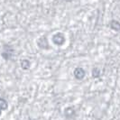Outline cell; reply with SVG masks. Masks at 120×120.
Masks as SVG:
<instances>
[{
  "label": "cell",
  "instance_id": "obj_1",
  "mask_svg": "<svg viewBox=\"0 0 120 120\" xmlns=\"http://www.w3.org/2000/svg\"><path fill=\"white\" fill-rule=\"evenodd\" d=\"M52 41L53 42L56 44V45H62L64 42H65V37H64V34H61V33H58L56 34H54L53 37H52Z\"/></svg>",
  "mask_w": 120,
  "mask_h": 120
},
{
  "label": "cell",
  "instance_id": "obj_2",
  "mask_svg": "<svg viewBox=\"0 0 120 120\" xmlns=\"http://www.w3.org/2000/svg\"><path fill=\"white\" fill-rule=\"evenodd\" d=\"M37 44H38V46L41 49H44V50L49 49L48 41H47V39H46L45 36H42L41 38H39L38 41H37Z\"/></svg>",
  "mask_w": 120,
  "mask_h": 120
},
{
  "label": "cell",
  "instance_id": "obj_3",
  "mask_svg": "<svg viewBox=\"0 0 120 120\" xmlns=\"http://www.w3.org/2000/svg\"><path fill=\"white\" fill-rule=\"evenodd\" d=\"M74 76H75V78L77 79H82L85 77V74H86V72L85 71L82 69V68H76L75 70H74Z\"/></svg>",
  "mask_w": 120,
  "mask_h": 120
},
{
  "label": "cell",
  "instance_id": "obj_4",
  "mask_svg": "<svg viewBox=\"0 0 120 120\" xmlns=\"http://www.w3.org/2000/svg\"><path fill=\"white\" fill-rule=\"evenodd\" d=\"M12 52H13V50L8 45H6L5 46V49H4V52H2V56L4 59L6 60H8L10 59V57L12 56Z\"/></svg>",
  "mask_w": 120,
  "mask_h": 120
},
{
  "label": "cell",
  "instance_id": "obj_5",
  "mask_svg": "<svg viewBox=\"0 0 120 120\" xmlns=\"http://www.w3.org/2000/svg\"><path fill=\"white\" fill-rule=\"evenodd\" d=\"M64 115L67 118H71L75 116V110L73 109V108H67L64 110Z\"/></svg>",
  "mask_w": 120,
  "mask_h": 120
},
{
  "label": "cell",
  "instance_id": "obj_6",
  "mask_svg": "<svg viewBox=\"0 0 120 120\" xmlns=\"http://www.w3.org/2000/svg\"><path fill=\"white\" fill-rule=\"evenodd\" d=\"M110 27H111V29L118 32V31H120V23L117 22V21H116V20H113L110 23Z\"/></svg>",
  "mask_w": 120,
  "mask_h": 120
},
{
  "label": "cell",
  "instance_id": "obj_7",
  "mask_svg": "<svg viewBox=\"0 0 120 120\" xmlns=\"http://www.w3.org/2000/svg\"><path fill=\"white\" fill-rule=\"evenodd\" d=\"M30 61L29 60H27V59H24V60H21V67H22V69L24 70V71H26V70H28L29 68H30Z\"/></svg>",
  "mask_w": 120,
  "mask_h": 120
},
{
  "label": "cell",
  "instance_id": "obj_8",
  "mask_svg": "<svg viewBox=\"0 0 120 120\" xmlns=\"http://www.w3.org/2000/svg\"><path fill=\"white\" fill-rule=\"evenodd\" d=\"M8 108V103L5 98H0V109L1 110H6Z\"/></svg>",
  "mask_w": 120,
  "mask_h": 120
},
{
  "label": "cell",
  "instance_id": "obj_9",
  "mask_svg": "<svg viewBox=\"0 0 120 120\" xmlns=\"http://www.w3.org/2000/svg\"><path fill=\"white\" fill-rule=\"evenodd\" d=\"M92 75L94 78H98L99 77V70L98 68H94L93 71H92Z\"/></svg>",
  "mask_w": 120,
  "mask_h": 120
},
{
  "label": "cell",
  "instance_id": "obj_10",
  "mask_svg": "<svg viewBox=\"0 0 120 120\" xmlns=\"http://www.w3.org/2000/svg\"><path fill=\"white\" fill-rule=\"evenodd\" d=\"M1 114H2V110L0 109V116H1Z\"/></svg>",
  "mask_w": 120,
  "mask_h": 120
},
{
  "label": "cell",
  "instance_id": "obj_11",
  "mask_svg": "<svg viewBox=\"0 0 120 120\" xmlns=\"http://www.w3.org/2000/svg\"><path fill=\"white\" fill-rule=\"evenodd\" d=\"M29 120H35V119H32V118H31V119H29Z\"/></svg>",
  "mask_w": 120,
  "mask_h": 120
}]
</instances>
